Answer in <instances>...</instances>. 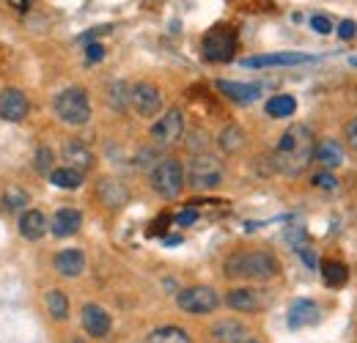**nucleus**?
<instances>
[{
  "instance_id": "1",
  "label": "nucleus",
  "mask_w": 357,
  "mask_h": 343,
  "mask_svg": "<svg viewBox=\"0 0 357 343\" xmlns=\"http://www.w3.org/2000/svg\"><path fill=\"white\" fill-rule=\"evenodd\" d=\"M313 151H316V143H313L311 129L297 124V127L286 129L283 137L278 140L275 165H278V171L286 173V176H297V173H303L311 165Z\"/></svg>"
},
{
  "instance_id": "2",
  "label": "nucleus",
  "mask_w": 357,
  "mask_h": 343,
  "mask_svg": "<svg viewBox=\"0 0 357 343\" xmlns=\"http://www.w3.org/2000/svg\"><path fill=\"white\" fill-rule=\"evenodd\" d=\"M228 277H250V280H269L278 275V261L264 250L256 253H236L225 261Z\"/></svg>"
},
{
  "instance_id": "3",
  "label": "nucleus",
  "mask_w": 357,
  "mask_h": 343,
  "mask_svg": "<svg viewBox=\"0 0 357 343\" xmlns=\"http://www.w3.org/2000/svg\"><path fill=\"white\" fill-rule=\"evenodd\" d=\"M55 113L61 121L72 124V127H80L91 119V102L89 93L83 88H63L58 96H55Z\"/></svg>"
},
{
  "instance_id": "4",
  "label": "nucleus",
  "mask_w": 357,
  "mask_h": 343,
  "mask_svg": "<svg viewBox=\"0 0 357 343\" xmlns=\"http://www.w3.org/2000/svg\"><path fill=\"white\" fill-rule=\"evenodd\" d=\"M223 162L212 154H198L190 160V168H187V181L195 187V190H215L220 187L223 181Z\"/></svg>"
},
{
  "instance_id": "5",
  "label": "nucleus",
  "mask_w": 357,
  "mask_h": 343,
  "mask_svg": "<svg viewBox=\"0 0 357 343\" xmlns=\"http://www.w3.org/2000/svg\"><path fill=\"white\" fill-rule=\"evenodd\" d=\"M151 187L162 195V198H178L181 187H184V171L176 160H160L151 168Z\"/></svg>"
},
{
  "instance_id": "6",
  "label": "nucleus",
  "mask_w": 357,
  "mask_h": 343,
  "mask_svg": "<svg viewBox=\"0 0 357 343\" xmlns=\"http://www.w3.org/2000/svg\"><path fill=\"white\" fill-rule=\"evenodd\" d=\"M234 49H236V33L225 25L212 28L206 36H204V58L212 61V63H225L234 58Z\"/></svg>"
},
{
  "instance_id": "7",
  "label": "nucleus",
  "mask_w": 357,
  "mask_h": 343,
  "mask_svg": "<svg viewBox=\"0 0 357 343\" xmlns=\"http://www.w3.org/2000/svg\"><path fill=\"white\" fill-rule=\"evenodd\" d=\"M176 302H178V307H181L184 313L204 316V313L218 310L220 297H218V291H215L212 286H190V289H184V291L178 294Z\"/></svg>"
},
{
  "instance_id": "8",
  "label": "nucleus",
  "mask_w": 357,
  "mask_h": 343,
  "mask_svg": "<svg viewBox=\"0 0 357 343\" xmlns=\"http://www.w3.org/2000/svg\"><path fill=\"white\" fill-rule=\"evenodd\" d=\"M130 105L140 119H151L162 107V93L151 83H137V86L130 88Z\"/></svg>"
},
{
  "instance_id": "9",
  "label": "nucleus",
  "mask_w": 357,
  "mask_h": 343,
  "mask_svg": "<svg viewBox=\"0 0 357 343\" xmlns=\"http://www.w3.org/2000/svg\"><path fill=\"white\" fill-rule=\"evenodd\" d=\"M28 110H31V102L20 88H6L0 93V119L3 121L17 124V121H22L28 116Z\"/></svg>"
},
{
  "instance_id": "10",
  "label": "nucleus",
  "mask_w": 357,
  "mask_h": 343,
  "mask_svg": "<svg viewBox=\"0 0 357 343\" xmlns=\"http://www.w3.org/2000/svg\"><path fill=\"white\" fill-rule=\"evenodd\" d=\"M181 132H184V119H181V110H168V113H162V119L151 127V137L160 143V146H171V143H176L178 137H181Z\"/></svg>"
},
{
  "instance_id": "11",
  "label": "nucleus",
  "mask_w": 357,
  "mask_h": 343,
  "mask_svg": "<svg viewBox=\"0 0 357 343\" xmlns=\"http://www.w3.org/2000/svg\"><path fill=\"white\" fill-rule=\"evenodd\" d=\"M311 55H303V52H272V55H253V58H245L242 66L248 69H267V66H294V63H308Z\"/></svg>"
},
{
  "instance_id": "12",
  "label": "nucleus",
  "mask_w": 357,
  "mask_h": 343,
  "mask_svg": "<svg viewBox=\"0 0 357 343\" xmlns=\"http://www.w3.org/2000/svg\"><path fill=\"white\" fill-rule=\"evenodd\" d=\"M80 319H83V330L89 333L91 338H105V335L110 333V327H113L107 310L99 307V305H86Z\"/></svg>"
},
{
  "instance_id": "13",
  "label": "nucleus",
  "mask_w": 357,
  "mask_h": 343,
  "mask_svg": "<svg viewBox=\"0 0 357 343\" xmlns=\"http://www.w3.org/2000/svg\"><path fill=\"white\" fill-rule=\"evenodd\" d=\"M319 319H321V310L313 300H297L289 307V327L291 330L313 327V324H319Z\"/></svg>"
},
{
  "instance_id": "14",
  "label": "nucleus",
  "mask_w": 357,
  "mask_h": 343,
  "mask_svg": "<svg viewBox=\"0 0 357 343\" xmlns=\"http://www.w3.org/2000/svg\"><path fill=\"white\" fill-rule=\"evenodd\" d=\"M218 88H220L223 96H228V99L236 102V105H250V102H256V99L261 96V88L259 86L236 83V80H218Z\"/></svg>"
},
{
  "instance_id": "15",
  "label": "nucleus",
  "mask_w": 357,
  "mask_h": 343,
  "mask_svg": "<svg viewBox=\"0 0 357 343\" xmlns=\"http://www.w3.org/2000/svg\"><path fill=\"white\" fill-rule=\"evenodd\" d=\"M47 231H50V222H47V217L42 215L39 209H25V212H22V217H20V234H22L25 239L39 242Z\"/></svg>"
},
{
  "instance_id": "16",
  "label": "nucleus",
  "mask_w": 357,
  "mask_h": 343,
  "mask_svg": "<svg viewBox=\"0 0 357 343\" xmlns=\"http://www.w3.org/2000/svg\"><path fill=\"white\" fill-rule=\"evenodd\" d=\"M80 225H83V215H80L77 209H61V212H55V215H52V222H50L52 234H55V236H61V239H66V236L77 234V231H80Z\"/></svg>"
},
{
  "instance_id": "17",
  "label": "nucleus",
  "mask_w": 357,
  "mask_h": 343,
  "mask_svg": "<svg viewBox=\"0 0 357 343\" xmlns=\"http://www.w3.org/2000/svg\"><path fill=\"white\" fill-rule=\"evenodd\" d=\"M225 302H228L231 310H239V313H259L261 305H264V300L259 297V291H253V289H234L225 297Z\"/></svg>"
},
{
  "instance_id": "18",
  "label": "nucleus",
  "mask_w": 357,
  "mask_h": 343,
  "mask_svg": "<svg viewBox=\"0 0 357 343\" xmlns=\"http://www.w3.org/2000/svg\"><path fill=\"white\" fill-rule=\"evenodd\" d=\"M55 269H58V275H63V277H77V275H83V269H86V256H83L80 250H61V253L55 256Z\"/></svg>"
},
{
  "instance_id": "19",
  "label": "nucleus",
  "mask_w": 357,
  "mask_h": 343,
  "mask_svg": "<svg viewBox=\"0 0 357 343\" xmlns=\"http://www.w3.org/2000/svg\"><path fill=\"white\" fill-rule=\"evenodd\" d=\"M313 160H319L324 168H338L344 162V148L335 140H321V143H316Z\"/></svg>"
},
{
  "instance_id": "20",
  "label": "nucleus",
  "mask_w": 357,
  "mask_h": 343,
  "mask_svg": "<svg viewBox=\"0 0 357 343\" xmlns=\"http://www.w3.org/2000/svg\"><path fill=\"white\" fill-rule=\"evenodd\" d=\"M99 198H102L107 206H121V204L130 198V190H127L119 178H102V181H99Z\"/></svg>"
},
{
  "instance_id": "21",
  "label": "nucleus",
  "mask_w": 357,
  "mask_h": 343,
  "mask_svg": "<svg viewBox=\"0 0 357 343\" xmlns=\"http://www.w3.org/2000/svg\"><path fill=\"white\" fill-rule=\"evenodd\" d=\"M63 157H66L69 168H77V171H89L91 165H93V154H91V151L86 148V146H83V143H77V140L66 143V148H63Z\"/></svg>"
},
{
  "instance_id": "22",
  "label": "nucleus",
  "mask_w": 357,
  "mask_h": 343,
  "mask_svg": "<svg viewBox=\"0 0 357 343\" xmlns=\"http://www.w3.org/2000/svg\"><path fill=\"white\" fill-rule=\"evenodd\" d=\"M321 277H324V283H327L330 289H341V286L349 280V269H347V264H341V261H324V264H321Z\"/></svg>"
},
{
  "instance_id": "23",
  "label": "nucleus",
  "mask_w": 357,
  "mask_h": 343,
  "mask_svg": "<svg viewBox=\"0 0 357 343\" xmlns=\"http://www.w3.org/2000/svg\"><path fill=\"white\" fill-rule=\"evenodd\" d=\"M267 113L272 119H289L297 113V99L289 93H278L267 102Z\"/></svg>"
},
{
  "instance_id": "24",
  "label": "nucleus",
  "mask_w": 357,
  "mask_h": 343,
  "mask_svg": "<svg viewBox=\"0 0 357 343\" xmlns=\"http://www.w3.org/2000/svg\"><path fill=\"white\" fill-rule=\"evenodd\" d=\"M212 335H215L218 341L234 343V341H239V338H245V335H248V327H245V324H239V321H220V324H215V327H212Z\"/></svg>"
},
{
  "instance_id": "25",
  "label": "nucleus",
  "mask_w": 357,
  "mask_h": 343,
  "mask_svg": "<svg viewBox=\"0 0 357 343\" xmlns=\"http://www.w3.org/2000/svg\"><path fill=\"white\" fill-rule=\"evenodd\" d=\"M50 181H52L55 187L75 190V187L83 184V171H77V168H55V171L50 173Z\"/></svg>"
},
{
  "instance_id": "26",
  "label": "nucleus",
  "mask_w": 357,
  "mask_h": 343,
  "mask_svg": "<svg viewBox=\"0 0 357 343\" xmlns=\"http://www.w3.org/2000/svg\"><path fill=\"white\" fill-rule=\"evenodd\" d=\"M146 343H192L190 335L181 327H160L154 333H149Z\"/></svg>"
},
{
  "instance_id": "27",
  "label": "nucleus",
  "mask_w": 357,
  "mask_h": 343,
  "mask_svg": "<svg viewBox=\"0 0 357 343\" xmlns=\"http://www.w3.org/2000/svg\"><path fill=\"white\" fill-rule=\"evenodd\" d=\"M47 313H50L55 321H63V319L69 316V300H66V294L50 291V294H47Z\"/></svg>"
},
{
  "instance_id": "28",
  "label": "nucleus",
  "mask_w": 357,
  "mask_h": 343,
  "mask_svg": "<svg viewBox=\"0 0 357 343\" xmlns=\"http://www.w3.org/2000/svg\"><path fill=\"white\" fill-rule=\"evenodd\" d=\"M28 192L25 190H20V187H11V190H6V195H3V209H8V212H22L25 206H28Z\"/></svg>"
},
{
  "instance_id": "29",
  "label": "nucleus",
  "mask_w": 357,
  "mask_h": 343,
  "mask_svg": "<svg viewBox=\"0 0 357 343\" xmlns=\"http://www.w3.org/2000/svg\"><path fill=\"white\" fill-rule=\"evenodd\" d=\"M220 148L223 151H236V148H242V143H245V135H242V129L239 127H225L223 132H220Z\"/></svg>"
},
{
  "instance_id": "30",
  "label": "nucleus",
  "mask_w": 357,
  "mask_h": 343,
  "mask_svg": "<svg viewBox=\"0 0 357 343\" xmlns=\"http://www.w3.org/2000/svg\"><path fill=\"white\" fill-rule=\"evenodd\" d=\"M107 99H110V107H113V110H124V107L130 105V86H127V83H113Z\"/></svg>"
},
{
  "instance_id": "31",
  "label": "nucleus",
  "mask_w": 357,
  "mask_h": 343,
  "mask_svg": "<svg viewBox=\"0 0 357 343\" xmlns=\"http://www.w3.org/2000/svg\"><path fill=\"white\" fill-rule=\"evenodd\" d=\"M52 162H55V157H52V151H50V148H39V151H36V157H33L36 171L45 173V176H50V173L55 171V168H52Z\"/></svg>"
},
{
  "instance_id": "32",
  "label": "nucleus",
  "mask_w": 357,
  "mask_h": 343,
  "mask_svg": "<svg viewBox=\"0 0 357 343\" xmlns=\"http://www.w3.org/2000/svg\"><path fill=\"white\" fill-rule=\"evenodd\" d=\"M311 28L316 33H330L333 31V20L330 17H324V14H316L311 20Z\"/></svg>"
},
{
  "instance_id": "33",
  "label": "nucleus",
  "mask_w": 357,
  "mask_h": 343,
  "mask_svg": "<svg viewBox=\"0 0 357 343\" xmlns=\"http://www.w3.org/2000/svg\"><path fill=\"white\" fill-rule=\"evenodd\" d=\"M313 184L321 187V190H335V187H338V181H335L333 173H319V176H313Z\"/></svg>"
},
{
  "instance_id": "34",
  "label": "nucleus",
  "mask_w": 357,
  "mask_h": 343,
  "mask_svg": "<svg viewBox=\"0 0 357 343\" xmlns=\"http://www.w3.org/2000/svg\"><path fill=\"white\" fill-rule=\"evenodd\" d=\"M357 33V22L355 20H344V22H338V36L347 42V39H355Z\"/></svg>"
},
{
  "instance_id": "35",
  "label": "nucleus",
  "mask_w": 357,
  "mask_h": 343,
  "mask_svg": "<svg viewBox=\"0 0 357 343\" xmlns=\"http://www.w3.org/2000/svg\"><path fill=\"white\" fill-rule=\"evenodd\" d=\"M195 222H198V212H195V209H184V212L176 215V225H181V228H190V225H195Z\"/></svg>"
},
{
  "instance_id": "36",
  "label": "nucleus",
  "mask_w": 357,
  "mask_h": 343,
  "mask_svg": "<svg viewBox=\"0 0 357 343\" xmlns=\"http://www.w3.org/2000/svg\"><path fill=\"white\" fill-rule=\"evenodd\" d=\"M286 239L300 250V247H303V242H305V231H303V228H289V231H286Z\"/></svg>"
},
{
  "instance_id": "37",
  "label": "nucleus",
  "mask_w": 357,
  "mask_h": 343,
  "mask_svg": "<svg viewBox=\"0 0 357 343\" xmlns=\"http://www.w3.org/2000/svg\"><path fill=\"white\" fill-rule=\"evenodd\" d=\"M86 55H89V63H96V61H102V58H105V47H102V44H89V47H86Z\"/></svg>"
},
{
  "instance_id": "38",
  "label": "nucleus",
  "mask_w": 357,
  "mask_h": 343,
  "mask_svg": "<svg viewBox=\"0 0 357 343\" xmlns=\"http://www.w3.org/2000/svg\"><path fill=\"white\" fill-rule=\"evenodd\" d=\"M347 143H349V146L357 151V119L349 124V127H347Z\"/></svg>"
},
{
  "instance_id": "39",
  "label": "nucleus",
  "mask_w": 357,
  "mask_h": 343,
  "mask_svg": "<svg viewBox=\"0 0 357 343\" xmlns=\"http://www.w3.org/2000/svg\"><path fill=\"white\" fill-rule=\"evenodd\" d=\"M6 3H11L14 8H28V6L33 3V0H6Z\"/></svg>"
},
{
  "instance_id": "40",
  "label": "nucleus",
  "mask_w": 357,
  "mask_h": 343,
  "mask_svg": "<svg viewBox=\"0 0 357 343\" xmlns=\"http://www.w3.org/2000/svg\"><path fill=\"white\" fill-rule=\"evenodd\" d=\"M234 343H261V341H256V338H250V335H245V338H239V341H234Z\"/></svg>"
},
{
  "instance_id": "41",
  "label": "nucleus",
  "mask_w": 357,
  "mask_h": 343,
  "mask_svg": "<svg viewBox=\"0 0 357 343\" xmlns=\"http://www.w3.org/2000/svg\"><path fill=\"white\" fill-rule=\"evenodd\" d=\"M352 63H355V66H357V58H352Z\"/></svg>"
}]
</instances>
